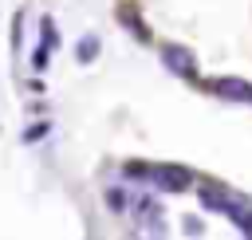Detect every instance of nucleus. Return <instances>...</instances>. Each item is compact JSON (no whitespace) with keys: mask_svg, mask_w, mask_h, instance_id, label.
<instances>
[{"mask_svg":"<svg viewBox=\"0 0 252 240\" xmlns=\"http://www.w3.org/2000/svg\"><path fill=\"white\" fill-rule=\"evenodd\" d=\"M106 205H110V209H122V193H118V189H106Z\"/></svg>","mask_w":252,"mask_h":240,"instance_id":"1a4fd4ad","label":"nucleus"},{"mask_svg":"<svg viewBox=\"0 0 252 240\" xmlns=\"http://www.w3.org/2000/svg\"><path fill=\"white\" fill-rule=\"evenodd\" d=\"M43 134H47V126H43V122H35V126H28L24 142H35V138H43Z\"/></svg>","mask_w":252,"mask_h":240,"instance_id":"6e6552de","label":"nucleus"},{"mask_svg":"<svg viewBox=\"0 0 252 240\" xmlns=\"http://www.w3.org/2000/svg\"><path fill=\"white\" fill-rule=\"evenodd\" d=\"M161 63H165L173 75H185V79L197 75V59H193L185 47H177V43H165V47H161Z\"/></svg>","mask_w":252,"mask_h":240,"instance_id":"f03ea898","label":"nucleus"},{"mask_svg":"<svg viewBox=\"0 0 252 240\" xmlns=\"http://www.w3.org/2000/svg\"><path fill=\"white\" fill-rule=\"evenodd\" d=\"M197 197H201V205H205V209H217V212H224V216H228V209L236 205V201H232V197H224L220 189H201Z\"/></svg>","mask_w":252,"mask_h":240,"instance_id":"39448f33","label":"nucleus"},{"mask_svg":"<svg viewBox=\"0 0 252 240\" xmlns=\"http://www.w3.org/2000/svg\"><path fill=\"white\" fill-rule=\"evenodd\" d=\"M213 90L220 98H232V102H252V83H244V79H217Z\"/></svg>","mask_w":252,"mask_h":240,"instance_id":"7ed1b4c3","label":"nucleus"},{"mask_svg":"<svg viewBox=\"0 0 252 240\" xmlns=\"http://www.w3.org/2000/svg\"><path fill=\"white\" fill-rule=\"evenodd\" d=\"M228 216H232V220H236V228H240V232H244V236H252V212H248V209H244V205H240V201H236V205H232V209H228Z\"/></svg>","mask_w":252,"mask_h":240,"instance_id":"423d86ee","label":"nucleus"},{"mask_svg":"<svg viewBox=\"0 0 252 240\" xmlns=\"http://www.w3.org/2000/svg\"><path fill=\"white\" fill-rule=\"evenodd\" d=\"M75 55H79V63H91V59L98 55V39H94V35H83L79 47H75Z\"/></svg>","mask_w":252,"mask_h":240,"instance_id":"0eeeda50","label":"nucleus"},{"mask_svg":"<svg viewBox=\"0 0 252 240\" xmlns=\"http://www.w3.org/2000/svg\"><path fill=\"white\" fill-rule=\"evenodd\" d=\"M39 31H43V39H39V51H35V59H32V67H35V71H43V67H47V51L55 47V24L43 16V20H39Z\"/></svg>","mask_w":252,"mask_h":240,"instance_id":"20e7f679","label":"nucleus"},{"mask_svg":"<svg viewBox=\"0 0 252 240\" xmlns=\"http://www.w3.org/2000/svg\"><path fill=\"white\" fill-rule=\"evenodd\" d=\"M150 177L161 193H185L193 185V173L185 165H158V169H150Z\"/></svg>","mask_w":252,"mask_h":240,"instance_id":"f257e3e1","label":"nucleus"}]
</instances>
